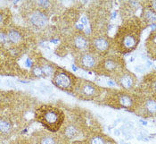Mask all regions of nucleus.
Returning <instances> with one entry per match:
<instances>
[{"mask_svg":"<svg viewBox=\"0 0 156 144\" xmlns=\"http://www.w3.org/2000/svg\"><path fill=\"white\" fill-rule=\"evenodd\" d=\"M117 101L119 103L120 107L125 108H132L134 105V99L129 94L125 93V92H121L117 97Z\"/></svg>","mask_w":156,"mask_h":144,"instance_id":"obj_11","label":"nucleus"},{"mask_svg":"<svg viewBox=\"0 0 156 144\" xmlns=\"http://www.w3.org/2000/svg\"><path fill=\"white\" fill-rule=\"evenodd\" d=\"M123 67V60L119 57H111L99 62L95 69L97 73L104 75H111L113 73L118 74L121 72Z\"/></svg>","mask_w":156,"mask_h":144,"instance_id":"obj_4","label":"nucleus"},{"mask_svg":"<svg viewBox=\"0 0 156 144\" xmlns=\"http://www.w3.org/2000/svg\"><path fill=\"white\" fill-rule=\"evenodd\" d=\"M144 112L148 116H155L156 115V100L153 98H148L145 100L144 105Z\"/></svg>","mask_w":156,"mask_h":144,"instance_id":"obj_12","label":"nucleus"},{"mask_svg":"<svg viewBox=\"0 0 156 144\" xmlns=\"http://www.w3.org/2000/svg\"><path fill=\"white\" fill-rule=\"evenodd\" d=\"M78 129L72 125V124H70L68 125L65 129H64V132H63V134L66 138H69V139H73V138H76V136L78 135Z\"/></svg>","mask_w":156,"mask_h":144,"instance_id":"obj_15","label":"nucleus"},{"mask_svg":"<svg viewBox=\"0 0 156 144\" xmlns=\"http://www.w3.org/2000/svg\"><path fill=\"white\" fill-rule=\"evenodd\" d=\"M145 82L148 83L149 89L153 90L154 93H156V75H151L148 80L145 79Z\"/></svg>","mask_w":156,"mask_h":144,"instance_id":"obj_19","label":"nucleus"},{"mask_svg":"<svg viewBox=\"0 0 156 144\" xmlns=\"http://www.w3.org/2000/svg\"><path fill=\"white\" fill-rule=\"evenodd\" d=\"M75 61L76 64L84 70H95L99 64L97 54L90 50L78 53Z\"/></svg>","mask_w":156,"mask_h":144,"instance_id":"obj_6","label":"nucleus"},{"mask_svg":"<svg viewBox=\"0 0 156 144\" xmlns=\"http://www.w3.org/2000/svg\"><path fill=\"white\" fill-rule=\"evenodd\" d=\"M87 144H106V141L104 137L102 136H94V137H91L88 142Z\"/></svg>","mask_w":156,"mask_h":144,"instance_id":"obj_18","label":"nucleus"},{"mask_svg":"<svg viewBox=\"0 0 156 144\" xmlns=\"http://www.w3.org/2000/svg\"><path fill=\"white\" fill-rule=\"evenodd\" d=\"M11 128H12V125H11V123L9 121H7L6 119H4V118H1V121H0V131H1V133L7 134L8 132H11Z\"/></svg>","mask_w":156,"mask_h":144,"instance_id":"obj_16","label":"nucleus"},{"mask_svg":"<svg viewBox=\"0 0 156 144\" xmlns=\"http://www.w3.org/2000/svg\"><path fill=\"white\" fill-rule=\"evenodd\" d=\"M143 17L147 23L156 22V13H154L149 6L144 8L143 11Z\"/></svg>","mask_w":156,"mask_h":144,"instance_id":"obj_14","label":"nucleus"},{"mask_svg":"<svg viewBox=\"0 0 156 144\" xmlns=\"http://www.w3.org/2000/svg\"><path fill=\"white\" fill-rule=\"evenodd\" d=\"M36 118L48 130L56 132L63 123L64 115L58 108L43 106L36 110Z\"/></svg>","mask_w":156,"mask_h":144,"instance_id":"obj_2","label":"nucleus"},{"mask_svg":"<svg viewBox=\"0 0 156 144\" xmlns=\"http://www.w3.org/2000/svg\"><path fill=\"white\" fill-rule=\"evenodd\" d=\"M78 80L75 75L72 72H68L62 68L56 67L55 73L53 75V83L58 87L66 91H72L75 90L76 85L78 83Z\"/></svg>","mask_w":156,"mask_h":144,"instance_id":"obj_3","label":"nucleus"},{"mask_svg":"<svg viewBox=\"0 0 156 144\" xmlns=\"http://www.w3.org/2000/svg\"><path fill=\"white\" fill-rule=\"evenodd\" d=\"M26 19L28 23L34 27H43L46 25L48 22V17L47 13L42 11L40 8L32 9L30 12H28V14L26 15Z\"/></svg>","mask_w":156,"mask_h":144,"instance_id":"obj_7","label":"nucleus"},{"mask_svg":"<svg viewBox=\"0 0 156 144\" xmlns=\"http://www.w3.org/2000/svg\"><path fill=\"white\" fill-rule=\"evenodd\" d=\"M149 7L154 11V13H156V1H152L149 3Z\"/></svg>","mask_w":156,"mask_h":144,"instance_id":"obj_21","label":"nucleus"},{"mask_svg":"<svg viewBox=\"0 0 156 144\" xmlns=\"http://www.w3.org/2000/svg\"><path fill=\"white\" fill-rule=\"evenodd\" d=\"M74 90L79 97L85 99H92L100 93L99 87L87 80H78V83Z\"/></svg>","mask_w":156,"mask_h":144,"instance_id":"obj_5","label":"nucleus"},{"mask_svg":"<svg viewBox=\"0 0 156 144\" xmlns=\"http://www.w3.org/2000/svg\"><path fill=\"white\" fill-rule=\"evenodd\" d=\"M142 27L137 18H131L124 22L114 37L116 49L121 53H129L137 47Z\"/></svg>","mask_w":156,"mask_h":144,"instance_id":"obj_1","label":"nucleus"},{"mask_svg":"<svg viewBox=\"0 0 156 144\" xmlns=\"http://www.w3.org/2000/svg\"><path fill=\"white\" fill-rule=\"evenodd\" d=\"M71 46L78 53L88 51L90 48V42L87 37L81 32H77L71 38Z\"/></svg>","mask_w":156,"mask_h":144,"instance_id":"obj_8","label":"nucleus"},{"mask_svg":"<svg viewBox=\"0 0 156 144\" xmlns=\"http://www.w3.org/2000/svg\"><path fill=\"white\" fill-rule=\"evenodd\" d=\"M38 144H56V140L55 139V136L45 135L40 138Z\"/></svg>","mask_w":156,"mask_h":144,"instance_id":"obj_17","label":"nucleus"},{"mask_svg":"<svg viewBox=\"0 0 156 144\" xmlns=\"http://www.w3.org/2000/svg\"><path fill=\"white\" fill-rule=\"evenodd\" d=\"M92 46L96 54H105L108 52L111 44L107 37L100 36L94 39Z\"/></svg>","mask_w":156,"mask_h":144,"instance_id":"obj_10","label":"nucleus"},{"mask_svg":"<svg viewBox=\"0 0 156 144\" xmlns=\"http://www.w3.org/2000/svg\"><path fill=\"white\" fill-rule=\"evenodd\" d=\"M117 81L122 88L130 90L136 84V77L129 71H121L117 74Z\"/></svg>","mask_w":156,"mask_h":144,"instance_id":"obj_9","label":"nucleus"},{"mask_svg":"<svg viewBox=\"0 0 156 144\" xmlns=\"http://www.w3.org/2000/svg\"><path fill=\"white\" fill-rule=\"evenodd\" d=\"M40 66H41V69L43 71V74L44 76H51V75H54L55 69L53 67V65H51L46 60H41V62L39 63Z\"/></svg>","mask_w":156,"mask_h":144,"instance_id":"obj_13","label":"nucleus"},{"mask_svg":"<svg viewBox=\"0 0 156 144\" xmlns=\"http://www.w3.org/2000/svg\"><path fill=\"white\" fill-rule=\"evenodd\" d=\"M32 73H33L35 76H37V77L44 76V74H43V71H42L41 66H40V65H39V64H37V65H34V66L32 67Z\"/></svg>","mask_w":156,"mask_h":144,"instance_id":"obj_20","label":"nucleus"}]
</instances>
